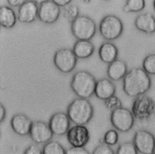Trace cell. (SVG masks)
<instances>
[{"instance_id": "obj_1", "label": "cell", "mask_w": 155, "mask_h": 154, "mask_svg": "<svg viewBox=\"0 0 155 154\" xmlns=\"http://www.w3.org/2000/svg\"><path fill=\"white\" fill-rule=\"evenodd\" d=\"M151 80L149 74L140 68H133L123 78V90L131 97L145 94L151 88Z\"/></svg>"}, {"instance_id": "obj_2", "label": "cell", "mask_w": 155, "mask_h": 154, "mask_svg": "<svg viewBox=\"0 0 155 154\" xmlns=\"http://www.w3.org/2000/svg\"><path fill=\"white\" fill-rule=\"evenodd\" d=\"M67 114L73 123L85 125L93 118L94 108L87 98L78 97L69 104Z\"/></svg>"}, {"instance_id": "obj_3", "label": "cell", "mask_w": 155, "mask_h": 154, "mask_svg": "<svg viewBox=\"0 0 155 154\" xmlns=\"http://www.w3.org/2000/svg\"><path fill=\"white\" fill-rule=\"evenodd\" d=\"M96 83L95 77L90 72L81 70L76 71L72 76L70 86L78 97L88 98L94 94Z\"/></svg>"}, {"instance_id": "obj_4", "label": "cell", "mask_w": 155, "mask_h": 154, "mask_svg": "<svg viewBox=\"0 0 155 154\" xmlns=\"http://www.w3.org/2000/svg\"><path fill=\"white\" fill-rule=\"evenodd\" d=\"M71 31L78 40H90L96 32V25L93 19L86 15L78 16L71 23Z\"/></svg>"}, {"instance_id": "obj_5", "label": "cell", "mask_w": 155, "mask_h": 154, "mask_svg": "<svg viewBox=\"0 0 155 154\" xmlns=\"http://www.w3.org/2000/svg\"><path fill=\"white\" fill-rule=\"evenodd\" d=\"M101 35L107 40H114L119 38L124 31L122 20L114 14H107L101 21L99 25Z\"/></svg>"}, {"instance_id": "obj_6", "label": "cell", "mask_w": 155, "mask_h": 154, "mask_svg": "<svg viewBox=\"0 0 155 154\" xmlns=\"http://www.w3.org/2000/svg\"><path fill=\"white\" fill-rule=\"evenodd\" d=\"M131 112L134 117L139 120H147L152 117L155 112V103L153 100L144 94L135 97Z\"/></svg>"}, {"instance_id": "obj_7", "label": "cell", "mask_w": 155, "mask_h": 154, "mask_svg": "<svg viewBox=\"0 0 155 154\" xmlns=\"http://www.w3.org/2000/svg\"><path fill=\"white\" fill-rule=\"evenodd\" d=\"M110 121L116 130L121 132H127L134 125V117L128 109L120 106L111 111Z\"/></svg>"}, {"instance_id": "obj_8", "label": "cell", "mask_w": 155, "mask_h": 154, "mask_svg": "<svg viewBox=\"0 0 155 154\" xmlns=\"http://www.w3.org/2000/svg\"><path fill=\"white\" fill-rule=\"evenodd\" d=\"M78 58L73 50L63 48L58 50L53 56V63L56 68L62 73L71 72L76 67Z\"/></svg>"}, {"instance_id": "obj_9", "label": "cell", "mask_w": 155, "mask_h": 154, "mask_svg": "<svg viewBox=\"0 0 155 154\" xmlns=\"http://www.w3.org/2000/svg\"><path fill=\"white\" fill-rule=\"evenodd\" d=\"M133 142L139 153L153 154L155 152V136L147 130L139 129L136 130L134 135Z\"/></svg>"}, {"instance_id": "obj_10", "label": "cell", "mask_w": 155, "mask_h": 154, "mask_svg": "<svg viewBox=\"0 0 155 154\" xmlns=\"http://www.w3.org/2000/svg\"><path fill=\"white\" fill-rule=\"evenodd\" d=\"M53 135L49 124L41 120L33 121L29 136L35 143H46L52 138Z\"/></svg>"}, {"instance_id": "obj_11", "label": "cell", "mask_w": 155, "mask_h": 154, "mask_svg": "<svg viewBox=\"0 0 155 154\" xmlns=\"http://www.w3.org/2000/svg\"><path fill=\"white\" fill-rule=\"evenodd\" d=\"M90 132L87 127L82 124H76L69 129L67 139L73 147H84L90 140Z\"/></svg>"}, {"instance_id": "obj_12", "label": "cell", "mask_w": 155, "mask_h": 154, "mask_svg": "<svg viewBox=\"0 0 155 154\" xmlns=\"http://www.w3.org/2000/svg\"><path fill=\"white\" fill-rule=\"evenodd\" d=\"M61 12L60 7L49 0L40 4L38 18L44 24H51L58 20Z\"/></svg>"}, {"instance_id": "obj_13", "label": "cell", "mask_w": 155, "mask_h": 154, "mask_svg": "<svg viewBox=\"0 0 155 154\" xmlns=\"http://www.w3.org/2000/svg\"><path fill=\"white\" fill-rule=\"evenodd\" d=\"M70 121L67 114L58 112L51 116L48 124L54 135L61 136L67 133L70 129Z\"/></svg>"}, {"instance_id": "obj_14", "label": "cell", "mask_w": 155, "mask_h": 154, "mask_svg": "<svg viewBox=\"0 0 155 154\" xmlns=\"http://www.w3.org/2000/svg\"><path fill=\"white\" fill-rule=\"evenodd\" d=\"M38 4L30 0L26 1L18 8V20L22 23H31L38 17Z\"/></svg>"}, {"instance_id": "obj_15", "label": "cell", "mask_w": 155, "mask_h": 154, "mask_svg": "<svg viewBox=\"0 0 155 154\" xmlns=\"http://www.w3.org/2000/svg\"><path fill=\"white\" fill-rule=\"evenodd\" d=\"M32 123L29 117L24 114H16L10 120L12 129L20 136L29 135Z\"/></svg>"}, {"instance_id": "obj_16", "label": "cell", "mask_w": 155, "mask_h": 154, "mask_svg": "<svg viewBox=\"0 0 155 154\" xmlns=\"http://www.w3.org/2000/svg\"><path fill=\"white\" fill-rule=\"evenodd\" d=\"M135 27L139 31L147 34L155 33V17L150 13H143L139 14L134 21Z\"/></svg>"}, {"instance_id": "obj_17", "label": "cell", "mask_w": 155, "mask_h": 154, "mask_svg": "<svg viewBox=\"0 0 155 154\" xmlns=\"http://www.w3.org/2000/svg\"><path fill=\"white\" fill-rule=\"evenodd\" d=\"M114 84L108 79L102 78L96 82L94 94L100 100H105L107 98L114 95L116 92Z\"/></svg>"}, {"instance_id": "obj_18", "label": "cell", "mask_w": 155, "mask_h": 154, "mask_svg": "<svg viewBox=\"0 0 155 154\" xmlns=\"http://www.w3.org/2000/svg\"><path fill=\"white\" fill-rule=\"evenodd\" d=\"M127 72V63L124 60L117 59L109 64L107 70L108 77L113 81H118L123 79Z\"/></svg>"}, {"instance_id": "obj_19", "label": "cell", "mask_w": 155, "mask_h": 154, "mask_svg": "<svg viewBox=\"0 0 155 154\" xmlns=\"http://www.w3.org/2000/svg\"><path fill=\"white\" fill-rule=\"evenodd\" d=\"M98 54L100 59L106 63H110L117 58L118 49L113 43L105 42L100 46Z\"/></svg>"}, {"instance_id": "obj_20", "label": "cell", "mask_w": 155, "mask_h": 154, "mask_svg": "<svg viewBox=\"0 0 155 154\" xmlns=\"http://www.w3.org/2000/svg\"><path fill=\"white\" fill-rule=\"evenodd\" d=\"M73 51L78 59L90 57L94 51V46L90 40H78L74 44Z\"/></svg>"}, {"instance_id": "obj_21", "label": "cell", "mask_w": 155, "mask_h": 154, "mask_svg": "<svg viewBox=\"0 0 155 154\" xmlns=\"http://www.w3.org/2000/svg\"><path fill=\"white\" fill-rule=\"evenodd\" d=\"M17 19L18 16L10 7L4 5L0 8V22L2 27L6 29L13 28L16 23Z\"/></svg>"}, {"instance_id": "obj_22", "label": "cell", "mask_w": 155, "mask_h": 154, "mask_svg": "<svg viewBox=\"0 0 155 154\" xmlns=\"http://www.w3.org/2000/svg\"><path fill=\"white\" fill-rule=\"evenodd\" d=\"M145 7V0H127L122 7L125 13H137Z\"/></svg>"}, {"instance_id": "obj_23", "label": "cell", "mask_w": 155, "mask_h": 154, "mask_svg": "<svg viewBox=\"0 0 155 154\" xmlns=\"http://www.w3.org/2000/svg\"><path fill=\"white\" fill-rule=\"evenodd\" d=\"M42 154H66V150L56 141H49L42 147Z\"/></svg>"}, {"instance_id": "obj_24", "label": "cell", "mask_w": 155, "mask_h": 154, "mask_svg": "<svg viewBox=\"0 0 155 154\" xmlns=\"http://www.w3.org/2000/svg\"><path fill=\"white\" fill-rule=\"evenodd\" d=\"M62 16L69 22L71 23L79 16V8L77 5L70 3L62 7Z\"/></svg>"}, {"instance_id": "obj_25", "label": "cell", "mask_w": 155, "mask_h": 154, "mask_svg": "<svg viewBox=\"0 0 155 154\" xmlns=\"http://www.w3.org/2000/svg\"><path fill=\"white\" fill-rule=\"evenodd\" d=\"M142 68L148 74L155 75V53L150 54L144 58Z\"/></svg>"}, {"instance_id": "obj_26", "label": "cell", "mask_w": 155, "mask_h": 154, "mask_svg": "<svg viewBox=\"0 0 155 154\" xmlns=\"http://www.w3.org/2000/svg\"><path fill=\"white\" fill-rule=\"evenodd\" d=\"M138 153L133 142H125L119 144L117 154H137Z\"/></svg>"}, {"instance_id": "obj_27", "label": "cell", "mask_w": 155, "mask_h": 154, "mask_svg": "<svg viewBox=\"0 0 155 154\" xmlns=\"http://www.w3.org/2000/svg\"><path fill=\"white\" fill-rule=\"evenodd\" d=\"M119 140V134L114 129H110L104 134L103 141L104 143L109 146L116 145Z\"/></svg>"}, {"instance_id": "obj_28", "label": "cell", "mask_w": 155, "mask_h": 154, "mask_svg": "<svg viewBox=\"0 0 155 154\" xmlns=\"http://www.w3.org/2000/svg\"><path fill=\"white\" fill-rule=\"evenodd\" d=\"M104 101V103L107 108L111 111L122 106L121 101L117 97L114 95H113L112 97L107 98Z\"/></svg>"}, {"instance_id": "obj_29", "label": "cell", "mask_w": 155, "mask_h": 154, "mask_svg": "<svg viewBox=\"0 0 155 154\" xmlns=\"http://www.w3.org/2000/svg\"><path fill=\"white\" fill-rule=\"evenodd\" d=\"M93 154H114V150L110 147V146L105 143L97 146L92 152Z\"/></svg>"}, {"instance_id": "obj_30", "label": "cell", "mask_w": 155, "mask_h": 154, "mask_svg": "<svg viewBox=\"0 0 155 154\" xmlns=\"http://www.w3.org/2000/svg\"><path fill=\"white\" fill-rule=\"evenodd\" d=\"M88 151L84 147H73L66 150V154H88Z\"/></svg>"}, {"instance_id": "obj_31", "label": "cell", "mask_w": 155, "mask_h": 154, "mask_svg": "<svg viewBox=\"0 0 155 154\" xmlns=\"http://www.w3.org/2000/svg\"><path fill=\"white\" fill-rule=\"evenodd\" d=\"M24 154H42V150L35 144H31L24 152Z\"/></svg>"}, {"instance_id": "obj_32", "label": "cell", "mask_w": 155, "mask_h": 154, "mask_svg": "<svg viewBox=\"0 0 155 154\" xmlns=\"http://www.w3.org/2000/svg\"><path fill=\"white\" fill-rule=\"evenodd\" d=\"M8 5L13 7H19L27 0H7Z\"/></svg>"}, {"instance_id": "obj_33", "label": "cell", "mask_w": 155, "mask_h": 154, "mask_svg": "<svg viewBox=\"0 0 155 154\" xmlns=\"http://www.w3.org/2000/svg\"><path fill=\"white\" fill-rule=\"evenodd\" d=\"M53 2H54L56 4L59 5V7H64L68 4L71 3L73 0H51Z\"/></svg>"}, {"instance_id": "obj_34", "label": "cell", "mask_w": 155, "mask_h": 154, "mask_svg": "<svg viewBox=\"0 0 155 154\" xmlns=\"http://www.w3.org/2000/svg\"><path fill=\"white\" fill-rule=\"evenodd\" d=\"M6 116V109L4 107V106L1 104L0 106V121L1 122H2L5 119Z\"/></svg>"}, {"instance_id": "obj_35", "label": "cell", "mask_w": 155, "mask_h": 154, "mask_svg": "<svg viewBox=\"0 0 155 154\" xmlns=\"http://www.w3.org/2000/svg\"><path fill=\"white\" fill-rule=\"evenodd\" d=\"M31 1H34L35 2H36V4H41L42 3H43V2H46V1H49V0H31Z\"/></svg>"}, {"instance_id": "obj_36", "label": "cell", "mask_w": 155, "mask_h": 154, "mask_svg": "<svg viewBox=\"0 0 155 154\" xmlns=\"http://www.w3.org/2000/svg\"><path fill=\"white\" fill-rule=\"evenodd\" d=\"M90 1H91V0H83V1H84V2H85V3H89V2H90Z\"/></svg>"}, {"instance_id": "obj_37", "label": "cell", "mask_w": 155, "mask_h": 154, "mask_svg": "<svg viewBox=\"0 0 155 154\" xmlns=\"http://www.w3.org/2000/svg\"><path fill=\"white\" fill-rule=\"evenodd\" d=\"M153 8L155 11V0H153Z\"/></svg>"}, {"instance_id": "obj_38", "label": "cell", "mask_w": 155, "mask_h": 154, "mask_svg": "<svg viewBox=\"0 0 155 154\" xmlns=\"http://www.w3.org/2000/svg\"><path fill=\"white\" fill-rule=\"evenodd\" d=\"M104 1H109V0H104Z\"/></svg>"}, {"instance_id": "obj_39", "label": "cell", "mask_w": 155, "mask_h": 154, "mask_svg": "<svg viewBox=\"0 0 155 154\" xmlns=\"http://www.w3.org/2000/svg\"><path fill=\"white\" fill-rule=\"evenodd\" d=\"M154 153H155V152H154Z\"/></svg>"}]
</instances>
